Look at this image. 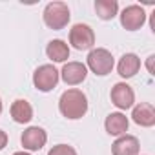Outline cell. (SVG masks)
Returning a JSON list of instances; mask_svg holds the SVG:
<instances>
[{"mask_svg": "<svg viewBox=\"0 0 155 155\" xmlns=\"http://www.w3.org/2000/svg\"><path fill=\"white\" fill-rule=\"evenodd\" d=\"M48 155H77V151H75L73 146H68V144H57V146H53V148L48 151Z\"/></svg>", "mask_w": 155, "mask_h": 155, "instance_id": "17", "label": "cell"}, {"mask_svg": "<svg viewBox=\"0 0 155 155\" xmlns=\"http://www.w3.org/2000/svg\"><path fill=\"white\" fill-rule=\"evenodd\" d=\"M153 58H155L153 55H151V57H148V71H150L151 75H153V68H151V62H153Z\"/></svg>", "mask_w": 155, "mask_h": 155, "instance_id": "19", "label": "cell"}, {"mask_svg": "<svg viewBox=\"0 0 155 155\" xmlns=\"http://www.w3.org/2000/svg\"><path fill=\"white\" fill-rule=\"evenodd\" d=\"M69 8L64 2H49L44 9V24L55 31L64 29L69 22Z\"/></svg>", "mask_w": 155, "mask_h": 155, "instance_id": "2", "label": "cell"}, {"mask_svg": "<svg viewBox=\"0 0 155 155\" xmlns=\"http://www.w3.org/2000/svg\"><path fill=\"white\" fill-rule=\"evenodd\" d=\"M140 69V58L135 55V53H126L120 57L119 64H117V71L122 79H131L135 77Z\"/></svg>", "mask_w": 155, "mask_h": 155, "instance_id": "12", "label": "cell"}, {"mask_svg": "<svg viewBox=\"0 0 155 155\" xmlns=\"http://www.w3.org/2000/svg\"><path fill=\"white\" fill-rule=\"evenodd\" d=\"M110 97H111V102H113L119 110H128V108H131L133 102H135V93H133L131 86L126 84V82H117V84L111 88Z\"/></svg>", "mask_w": 155, "mask_h": 155, "instance_id": "7", "label": "cell"}, {"mask_svg": "<svg viewBox=\"0 0 155 155\" xmlns=\"http://www.w3.org/2000/svg\"><path fill=\"white\" fill-rule=\"evenodd\" d=\"M46 55L48 58H51L53 62H66L69 58V46L60 40V38H55L48 44L46 48Z\"/></svg>", "mask_w": 155, "mask_h": 155, "instance_id": "15", "label": "cell"}, {"mask_svg": "<svg viewBox=\"0 0 155 155\" xmlns=\"http://www.w3.org/2000/svg\"><path fill=\"white\" fill-rule=\"evenodd\" d=\"M46 140H48V133L42 128H38V126H31V128L24 130V133L20 137V142H22L24 150H28V151H38V150H42L44 144H46Z\"/></svg>", "mask_w": 155, "mask_h": 155, "instance_id": "8", "label": "cell"}, {"mask_svg": "<svg viewBox=\"0 0 155 155\" xmlns=\"http://www.w3.org/2000/svg\"><path fill=\"white\" fill-rule=\"evenodd\" d=\"M131 119L135 124H139L142 128H151L155 124V108L148 102H140L133 108Z\"/></svg>", "mask_w": 155, "mask_h": 155, "instance_id": "11", "label": "cell"}, {"mask_svg": "<svg viewBox=\"0 0 155 155\" xmlns=\"http://www.w3.org/2000/svg\"><path fill=\"white\" fill-rule=\"evenodd\" d=\"M58 110L60 113L69 119V120H77L82 119L88 111V97L81 91V90H68L60 95L58 101Z\"/></svg>", "mask_w": 155, "mask_h": 155, "instance_id": "1", "label": "cell"}, {"mask_svg": "<svg viewBox=\"0 0 155 155\" xmlns=\"http://www.w3.org/2000/svg\"><path fill=\"white\" fill-rule=\"evenodd\" d=\"M113 55L104 49V48H97V49H91L90 55H88V68L99 75V77H104L108 73H111L113 69Z\"/></svg>", "mask_w": 155, "mask_h": 155, "instance_id": "4", "label": "cell"}, {"mask_svg": "<svg viewBox=\"0 0 155 155\" xmlns=\"http://www.w3.org/2000/svg\"><path fill=\"white\" fill-rule=\"evenodd\" d=\"M95 11H97L99 18L111 20L119 13V4H117V0H97L95 2Z\"/></svg>", "mask_w": 155, "mask_h": 155, "instance_id": "16", "label": "cell"}, {"mask_svg": "<svg viewBox=\"0 0 155 155\" xmlns=\"http://www.w3.org/2000/svg\"><path fill=\"white\" fill-rule=\"evenodd\" d=\"M128 126H130V120L124 113L117 111V113H110L106 117V122H104V128L110 135H115V137H120L128 131Z\"/></svg>", "mask_w": 155, "mask_h": 155, "instance_id": "13", "label": "cell"}, {"mask_svg": "<svg viewBox=\"0 0 155 155\" xmlns=\"http://www.w3.org/2000/svg\"><path fill=\"white\" fill-rule=\"evenodd\" d=\"M60 75L57 71V68L53 64H42L35 69L33 73V84L38 91H51L57 84H58Z\"/></svg>", "mask_w": 155, "mask_h": 155, "instance_id": "3", "label": "cell"}, {"mask_svg": "<svg viewBox=\"0 0 155 155\" xmlns=\"http://www.w3.org/2000/svg\"><path fill=\"white\" fill-rule=\"evenodd\" d=\"M58 75L62 77V81L68 86H77V84L84 82L86 75H88V68L82 62H68V64H64V68Z\"/></svg>", "mask_w": 155, "mask_h": 155, "instance_id": "9", "label": "cell"}, {"mask_svg": "<svg viewBox=\"0 0 155 155\" xmlns=\"http://www.w3.org/2000/svg\"><path fill=\"white\" fill-rule=\"evenodd\" d=\"M0 115H2V101H0Z\"/></svg>", "mask_w": 155, "mask_h": 155, "instance_id": "21", "label": "cell"}, {"mask_svg": "<svg viewBox=\"0 0 155 155\" xmlns=\"http://www.w3.org/2000/svg\"><path fill=\"white\" fill-rule=\"evenodd\" d=\"M144 22H146V11H144V8H140V6H137V4L124 8L122 13H120V24H122V28L128 29V31H137V29H140V28L144 26Z\"/></svg>", "mask_w": 155, "mask_h": 155, "instance_id": "6", "label": "cell"}, {"mask_svg": "<svg viewBox=\"0 0 155 155\" xmlns=\"http://www.w3.org/2000/svg\"><path fill=\"white\" fill-rule=\"evenodd\" d=\"M69 44L79 49V51H86L91 49L95 46V33L88 24H75L69 29Z\"/></svg>", "mask_w": 155, "mask_h": 155, "instance_id": "5", "label": "cell"}, {"mask_svg": "<svg viewBox=\"0 0 155 155\" xmlns=\"http://www.w3.org/2000/svg\"><path fill=\"white\" fill-rule=\"evenodd\" d=\"M11 117L15 122L18 124H26L33 119V108L28 101L24 99H17L13 104H11Z\"/></svg>", "mask_w": 155, "mask_h": 155, "instance_id": "14", "label": "cell"}, {"mask_svg": "<svg viewBox=\"0 0 155 155\" xmlns=\"http://www.w3.org/2000/svg\"><path fill=\"white\" fill-rule=\"evenodd\" d=\"M139 139L133 135H120L113 144H111V153L113 155H139Z\"/></svg>", "mask_w": 155, "mask_h": 155, "instance_id": "10", "label": "cell"}, {"mask_svg": "<svg viewBox=\"0 0 155 155\" xmlns=\"http://www.w3.org/2000/svg\"><path fill=\"white\" fill-rule=\"evenodd\" d=\"M13 155H29V153H28V151H15Z\"/></svg>", "mask_w": 155, "mask_h": 155, "instance_id": "20", "label": "cell"}, {"mask_svg": "<svg viewBox=\"0 0 155 155\" xmlns=\"http://www.w3.org/2000/svg\"><path fill=\"white\" fill-rule=\"evenodd\" d=\"M6 146H8V133L4 130H0V151H2Z\"/></svg>", "mask_w": 155, "mask_h": 155, "instance_id": "18", "label": "cell"}]
</instances>
